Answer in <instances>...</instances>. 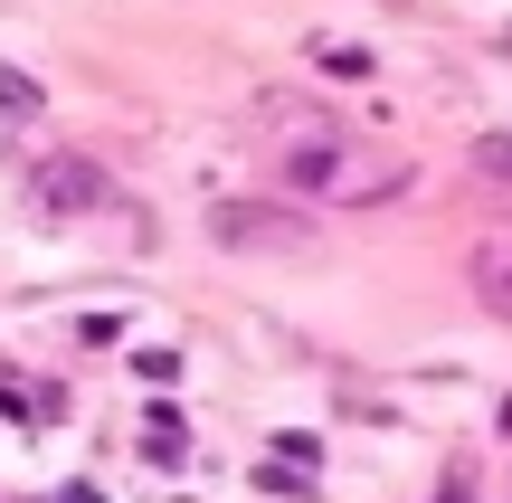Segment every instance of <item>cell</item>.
Segmentation results:
<instances>
[{
  "mask_svg": "<svg viewBox=\"0 0 512 503\" xmlns=\"http://www.w3.org/2000/svg\"><path fill=\"white\" fill-rule=\"evenodd\" d=\"M465 276H475V304H484V314H494V323H512V257H503V247H484Z\"/></svg>",
  "mask_w": 512,
  "mask_h": 503,
  "instance_id": "cell-4",
  "label": "cell"
},
{
  "mask_svg": "<svg viewBox=\"0 0 512 503\" xmlns=\"http://www.w3.org/2000/svg\"><path fill=\"white\" fill-rule=\"evenodd\" d=\"M29 200L57 209V219H86V209H114V181L86 162V152H48V162L29 171Z\"/></svg>",
  "mask_w": 512,
  "mask_h": 503,
  "instance_id": "cell-2",
  "label": "cell"
},
{
  "mask_svg": "<svg viewBox=\"0 0 512 503\" xmlns=\"http://www.w3.org/2000/svg\"><path fill=\"white\" fill-rule=\"evenodd\" d=\"M437 503H475V485H465V475H456V485H446V494H437Z\"/></svg>",
  "mask_w": 512,
  "mask_h": 503,
  "instance_id": "cell-9",
  "label": "cell"
},
{
  "mask_svg": "<svg viewBox=\"0 0 512 503\" xmlns=\"http://www.w3.org/2000/svg\"><path fill=\"white\" fill-rule=\"evenodd\" d=\"M313 57H323L332 76H370V48H342V38H332V48H313Z\"/></svg>",
  "mask_w": 512,
  "mask_h": 503,
  "instance_id": "cell-8",
  "label": "cell"
},
{
  "mask_svg": "<svg viewBox=\"0 0 512 503\" xmlns=\"http://www.w3.org/2000/svg\"><path fill=\"white\" fill-rule=\"evenodd\" d=\"M48 95H38V76H19V67H0V114H38Z\"/></svg>",
  "mask_w": 512,
  "mask_h": 503,
  "instance_id": "cell-6",
  "label": "cell"
},
{
  "mask_svg": "<svg viewBox=\"0 0 512 503\" xmlns=\"http://www.w3.org/2000/svg\"><path fill=\"white\" fill-rule=\"evenodd\" d=\"M209 238L228 257H304L313 247V219L285 200H209Z\"/></svg>",
  "mask_w": 512,
  "mask_h": 503,
  "instance_id": "cell-1",
  "label": "cell"
},
{
  "mask_svg": "<svg viewBox=\"0 0 512 503\" xmlns=\"http://www.w3.org/2000/svg\"><path fill=\"white\" fill-rule=\"evenodd\" d=\"M342 171H351L342 133H294V143H285V181L294 190H342Z\"/></svg>",
  "mask_w": 512,
  "mask_h": 503,
  "instance_id": "cell-3",
  "label": "cell"
},
{
  "mask_svg": "<svg viewBox=\"0 0 512 503\" xmlns=\"http://www.w3.org/2000/svg\"><path fill=\"white\" fill-rule=\"evenodd\" d=\"M143 456H152V466H181V456H190V437H181V418H143Z\"/></svg>",
  "mask_w": 512,
  "mask_h": 503,
  "instance_id": "cell-5",
  "label": "cell"
},
{
  "mask_svg": "<svg viewBox=\"0 0 512 503\" xmlns=\"http://www.w3.org/2000/svg\"><path fill=\"white\" fill-rule=\"evenodd\" d=\"M389 10H418V0H389Z\"/></svg>",
  "mask_w": 512,
  "mask_h": 503,
  "instance_id": "cell-10",
  "label": "cell"
},
{
  "mask_svg": "<svg viewBox=\"0 0 512 503\" xmlns=\"http://www.w3.org/2000/svg\"><path fill=\"white\" fill-rule=\"evenodd\" d=\"M475 171H484V181H503V190H512V133H484V143H475Z\"/></svg>",
  "mask_w": 512,
  "mask_h": 503,
  "instance_id": "cell-7",
  "label": "cell"
}]
</instances>
